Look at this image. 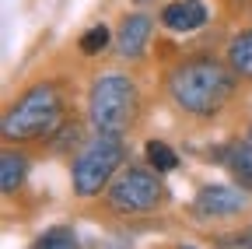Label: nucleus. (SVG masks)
<instances>
[{
  "instance_id": "1",
  "label": "nucleus",
  "mask_w": 252,
  "mask_h": 249,
  "mask_svg": "<svg viewBox=\"0 0 252 249\" xmlns=\"http://www.w3.org/2000/svg\"><path fill=\"white\" fill-rule=\"evenodd\" d=\"M235 71L231 64L217 60L210 53H196V56H186L168 71V95L172 102L196 116V119H210L220 109L228 106V99L235 95Z\"/></svg>"
},
{
  "instance_id": "2",
  "label": "nucleus",
  "mask_w": 252,
  "mask_h": 249,
  "mask_svg": "<svg viewBox=\"0 0 252 249\" xmlns=\"http://www.w3.org/2000/svg\"><path fill=\"white\" fill-rule=\"evenodd\" d=\"M60 123H63V91L53 81H39L4 112L0 130L7 141H39L53 137Z\"/></svg>"
},
{
  "instance_id": "3",
  "label": "nucleus",
  "mask_w": 252,
  "mask_h": 249,
  "mask_svg": "<svg viewBox=\"0 0 252 249\" xmlns=\"http://www.w3.org/2000/svg\"><path fill=\"white\" fill-rule=\"evenodd\" d=\"M137 109H140V95H137V84L126 74H102L98 81L91 84L88 119H91L94 134L123 137L126 130L133 127Z\"/></svg>"
},
{
  "instance_id": "4",
  "label": "nucleus",
  "mask_w": 252,
  "mask_h": 249,
  "mask_svg": "<svg viewBox=\"0 0 252 249\" xmlns=\"http://www.w3.org/2000/svg\"><path fill=\"white\" fill-rule=\"evenodd\" d=\"M165 200H168V190H165V182L158 179L154 165H123L112 176L109 193H105V204L123 217L151 214L158 207H165Z\"/></svg>"
},
{
  "instance_id": "5",
  "label": "nucleus",
  "mask_w": 252,
  "mask_h": 249,
  "mask_svg": "<svg viewBox=\"0 0 252 249\" xmlns=\"http://www.w3.org/2000/svg\"><path fill=\"white\" fill-rule=\"evenodd\" d=\"M126 162V147L116 134H98L77 158H74V169H70V179H74V193L77 197H94L102 193V186L112 182V176L123 169Z\"/></svg>"
},
{
  "instance_id": "6",
  "label": "nucleus",
  "mask_w": 252,
  "mask_h": 249,
  "mask_svg": "<svg viewBox=\"0 0 252 249\" xmlns=\"http://www.w3.org/2000/svg\"><path fill=\"white\" fill-rule=\"evenodd\" d=\"M196 214L200 217H231L238 211H245V193L235 190V186H224V182H214V186H203L196 193Z\"/></svg>"
},
{
  "instance_id": "7",
  "label": "nucleus",
  "mask_w": 252,
  "mask_h": 249,
  "mask_svg": "<svg viewBox=\"0 0 252 249\" xmlns=\"http://www.w3.org/2000/svg\"><path fill=\"white\" fill-rule=\"evenodd\" d=\"M161 25L168 28V32H196V28L207 25V7L203 0H172V4L161 11Z\"/></svg>"
},
{
  "instance_id": "8",
  "label": "nucleus",
  "mask_w": 252,
  "mask_h": 249,
  "mask_svg": "<svg viewBox=\"0 0 252 249\" xmlns=\"http://www.w3.org/2000/svg\"><path fill=\"white\" fill-rule=\"evenodd\" d=\"M151 18L147 14H126L123 25H119V36H116V53L123 60H137L151 39Z\"/></svg>"
},
{
  "instance_id": "9",
  "label": "nucleus",
  "mask_w": 252,
  "mask_h": 249,
  "mask_svg": "<svg viewBox=\"0 0 252 249\" xmlns=\"http://www.w3.org/2000/svg\"><path fill=\"white\" fill-rule=\"evenodd\" d=\"M224 158V169L238 179L242 190H252V141H235L220 151Z\"/></svg>"
},
{
  "instance_id": "10",
  "label": "nucleus",
  "mask_w": 252,
  "mask_h": 249,
  "mask_svg": "<svg viewBox=\"0 0 252 249\" xmlns=\"http://www.w3.org/2000/svg\"><path fill=\"white\" fill-rule=\"evenodd\" d=\"M228 64L238 77L252 81V28H245V32H238L231 42H228Z\"/></svg>"
},
{
  "instance_id": "11",
  "label": "nucleus",
  "mask_w": 252,
  "mask_h": 249,
  "mask_svg": "<svg viewBox=\"0 0 252 249\" xmlns=\"http://www.w3.org/2000/svg\"><path fill=\"white\" fill-rule=\"evenodd\" d=\"M25 176H28V158L18 151H4V158H0V190L14 193L25 182Z\"/></svg>"
},
{
  "instance_id": "12",
  "label": "nucleus",
  "mask_w": 252,
  "mask_h": 249,
  "mask_svg": "<svg viewBox=\"0 0 252 249\" xmlns=\"http://www.w3.org/2000/svg\"><path fill=\"white\" fill-rule=\"evenodd\" d=\"M144 154H147V165H154L158 172H172V169H179V154H175L165 141H151Z\"/></svg>"
},
{
  "instance_id": "13",
  "label": "nucleus",
  "mask_w": 252,
  "mask_h": 249,
  "mask_svg": "<svg viewBox=\"0 0 252 249\" xmlns=\"http://www.w3.org/2000/svg\"><path fill=\"white\" fill-rule=\"evenodd\" d=\"M105 46H109V28H105V25H94V28H88V32L81 36V53H84V56L102 53Z\"/></svg>"
},
{
  "instance_id": "14",
  "label": "nucleus",
  "mask_w": 252,
  "mask_h": 249,
  "mask_svg": "<svg viewBox=\"0 0 252 249\" xmlns=\"http://www.w3.org/2000/svg\"><path fill=\"white\" fill-rule=\"evenodd\" d=\"M74 242H77V235H74L70 225H56V228H49V232H42L35 239L39 249H46V246H74Z\"/></svg>"
},
{
  "instance_id": "15",
  "label": "nucleus",
  "mask_w": 252,
  "mask_h": 249,
  "mask_svg": "<svg viewBox=\"0 0 252 249\" xmlns=\"http://www.w3.org/2000/svg\"><path fill=\"white\" fill-rule=\"evenodd\" d=\"M238 242H242V246H252V228H249V232H242V235H238Z\"/></svg>"
},
{
  "instance_id": "16",
  "label": "nucleus",
  "mask_w": 252,
  "mask_h": 249,
  "mask_svg": "<svg viewBox=\"0 0 252 249\" xmlns=\"http://www.w3.org/2000/svg\"><path fill=\"white\" fill-rule=\"evenodd\" d=\"M249 141H252V127H249Z\"/></svg>"
},
{
  "instance_id": "17",
  "label": "nucleus",
  "mask_w": 252,
  "mask_h": 249,
  "mask_svg": "<svg viewBox=\"0 0 252 249\" xmlns=\"http://www.w3.org/2000/svg\"><path fill=\"white\" fill-rule=\"evenodd\" d=\"M140 4H147V0H140Z\"/></svg>"
}]
</instances>
